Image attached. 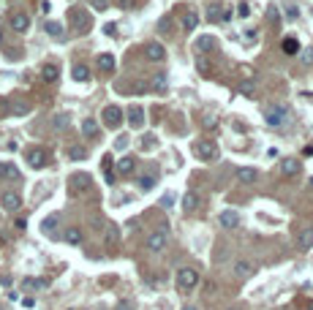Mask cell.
<instances>
[{
    "label": "cell",
    "mask_w": 313,
    "mask_h": 310,
    "mask_svg": "<svg viewBox=\"0 0 313 310\" xmlns=\"http://www.w3.org/2000/svg\"><path fill=\"white\" fill-rule=\"evenodd\" d=\"M199 283V272L194 267H180L177 269V289L180 291H191Z\"/></svg>",
    "instance_id": "1"
},
{
    "label": "cell",
    "mask_w": 313,
    "mask_h": 310,
    "mask_svg": "<svg viewBox=\"0 0 313 310\" xmlns=\"http://www.w3.org/2000/svg\"><path fill=\"white\" fill-rule=\"evenodd\" d=\"M264 120L270 128H280V125L289 120V106H283V103H278V106H270V109L264 112Z\"/></svg>",
    "instance_id": "2"
},
{
    "label": "cell",
    "mask_w": 313,
    "mask_h": 310,
    "mask_svg": "<svg viewBox=\"0 0 313 310\" xmlns=\"http://www.w3.org/2000/svg\"><path fill=\"white\" fill-rule=\"evenodd\" d=\"M196 152H199L202 161H218V155H221L215 142H199V145H196Z\"/></svg>",
    "instance_id": "3"
},
{
    "label": "cell",
    "mask_w": 313,
    "mask_h": 310,
    "mask_svg": "<svg viewBox=\"0 0 313 310\" xmlns=\"http://www.w3.org/2000/svg\"><path fill=\"white\" fill-rule=\"evenodd\" d=\"M166 231H153V234H147V250L150 253H161V250L166 248Z\"/></svg>",
    "instance_id": "4"
},
{
    "label": "cell",
    "mask_w": 313,
    "mask_h": 310,
    "mask_svg": "<svg viewBox=\"0 0 313 310\" xmlns=\"http://www.w3.org/2000/svg\"><path fill=\"white\" fill-rule=\"evenodd\" d=\"M71 22H74V28L79 30V33H87V28H90V16L84 14L82 8H71Z\"/></svg>",
    "instance_id": "5"
},
{
    "label": "cell",
    "mask_w": 313,
    "mask_h": 310,
    "mask_svg": "<svg viewBox=\"0 0 313 310\" xmlns=\"http://www.w3.org/2000/svg\"><path fill=\"white\" fill-rule=\"evenodd\" d=\"M297 248L299 250H311L313 248V226H302L297 231Z\"/></svg>",
    "instance_id": "6"
},
{
    "label": "cell",
    "mask_w": 313,
    "mask_h": 310,
    "mask_svg": "<svg viewBox=\"0 0 313 310\" xmlns=\"http://www.w3.org/2000/svg\"><path fill=\"white\" fill-rule=\"evenodd\" d=\"M145 55H147V60H153V63H161L164 57H166V49H164V44H158V41H150L145 47Z\"/></svg>",
    "instance_id": "7"
},
{
    "label": "cell",
    "mask_w": 313,
    "mask_h": 310,
    "mask_svg": "<svg viewBox=\"0 0 313 310\" xmlns=\"http://www.w3.org/2000/svg\"><path fill=\"white\" fill-rule=\"evenodd\" d=\"M104 123L109 125V128H117V125L123 123V109H120V106H106L104 109Z\"/></svg>",
    "instance_id": "8"
},
{
    "label": "cell",
    "mask_w": 313,
    "mask_h": 310,
    "mask_svg": "<svg viewBox=\"0 0 313 310\" xmlns=\"http://www.w3.org/2000/svg\"><path fill=\"white\" fill-rule=\"evenodd\" d=\"M28 163L33 166V169H44V166H47V150L33 147V150L28 152Z\"/></svg>",
    "instance_id": "9"
},
{
    "label": "cell",
    "mask_w": 313,
    "mask_h": 310,
    "mask_svg": "<svg viewBox=\"0 0 313 310\" xmlns=\"http://www.w3.org/2000/svg\"><path fill=\"white\" fill-rule=\"evenodd\" d=\"M90 191V174H74L71 177V193H84Z\"/></svg>",
    "instance_id": "10"
},
{
    "label": "cell",
    "mask_w": 313,
    "mask_h": 310,
    "mask_svg": "<svg viewBox=\"0 0 313 310\" xmlns=\"http://www.w3.org/2000/svg\"><path fill=\"white\" fill-rule=\"evenodd\" d=\"M3 210H8V212H16L22 207V199H19V193H14V191H8V193H3Z\"/></svg>",
    "instance_id": "11"
},
{
    "label": "cell",
    "mask_w": 313,
    "mask_h": 310,
    "mask_svg": "<svg viewBox=\"0 0 313 310\" xmlns=\"http://www.w3.org/2000/svg\"><path fill=\"white\" fill-rule=\"evenodd\" d=\"M199 204H202V199H199V193H196V191H188L185 196H182V210H185V215L188 212H196V210H199Z\"/></svg>",
    "instance_id": "12"
},
{
    "label": "cell",
    "mask_w": 313,
    "mask_h": 310,
    "mask_svg": "<svg viewBox=\"0 0 313 310\" xmlns=\"http://www.w3.org/2000/svg\"><path fill=\"white\" fill-rule=\"evenodd\" d=\"M104 242H106V248H115L120 242V228L115 223H106L104 226Z\"/></svg>",
    "instance_id": "13"
},
{
    "label": "cell",
    "mask_w": 313,
    "mask_h": 310,
    "mask_svg": "<svg viewBox=\"0 0 313 310\" xmlns=\"http://www.w3.org/2000/svg\"><path fill=\"white\" fill-rule=\"evenodd\" d=\"M231 272H234L237 280H248V277L253 275V264L250 261H237L234 267H231Z\"/></svg>",
    "instance_id": "14"
},
{
    "label": "cell",
    "mask_w": 313,
    "mask_h": 310,
    "mask_svg": "<svg viewBox=\"0 0 313 310\" xmlns=\"http://www.w3.org/2000/svg\"><path fill=\"white\" fill-rule=\"evenodd\" d=\"M218 221H221L223 228H234V226H240V215H237L234 210H223V212L218 215Z\"/></svg>",
    "instance_id": "15"
},
{
    "label": "cell",
    "mask_w": 313,
    "mask_h": 310,
    "mask_svg": "<svg viewBox=\"0 0 313 310\" xmlns=\"http://www.w3.org/2000/svg\"><path fill=\"white\" fill-rule=\"evenodd\" d=\"M297 172H299V161L297 158H283L280 161V174H283V177H294Z\"/></svg>",
    "instance_id": "16"
},
{
    "label": "cell",
    "mask_w": 313,
    "mask_h": 310,
    "mask_svg": "<svg viewBox=\"0 0 313 310\" xmlns=\"http://www.w3.org/2000/svg\"><path fill=\"white\" fill-rule=\"evenodd\" d=\"M128 123H131V128H142L145 125V112H142V106H131L128 109Z\"/></svg>",
    "instance_id": "17"
},
{
    "label": "cell",
    "mask_w": 313,
    "mask_h": 310,
    "mask_svg": "<svg viewBox=\"0 0 313 310\" xmlns=\"http://www.w3.org/2000/svg\"><path fill=\"white\" fill-rule=\"evenodd\" d=\"M11 28H14L16 33H25V30L30 28V16L28 14H14L11 16Z\"/></svg>",
    "instance_id": "18"
},
{
    "label": "cell",
    "mask_w": 313,
    "mask_h": 310,
    "mask_svg": "<svg viewBox=\"0 0 313 310\" xmlns=\"http://www.w3.org/2000/svg\"><path fill=\"white\" fill-rule=\"evenodd\" d=\"M57 74H60V71H57L55 63H47V65L41 68V79H44V82H57Z\"/></svg>",
    "instance_id": "19"
},
{
    "label": "cell",
    "mask_w": 313,
    "mask_h": 310,
    "mask_svg": "<svg viewBox=\"0 0 313 310\" xmlns=\"http://www.w3.org/2000/svg\"><path fill=\"white\" fill-rule=\"evenodd\" d=\"M98 68L106 71V74H112L115 71V57L109 55V52H104V55H98Z\"/></svg>",
    "instance_id": "20"
},
{
    "label": "cell",
    "mask_w": 313,
    "mask_h": 310,
    "mask_svg": "<svg viewBox=\"0 0 313 310\" xmlns=\"http://www.w3.org/2000/svg\"><path fill=\"white\" fill-rule=\"evenodd\" d=\"M237 179H240V182H245V185H248V182H253V179H256V169H250V166L237 169Z\"/></svg>",
    "instance_id": "21"
},
{
    "label": "cell",
    "mask_w": 313,
    "mask_h": 310,
    "mask_svg": "<svg viewBox=\"0 0 313 310\" xmlns=\"http://www.w3.org/2000/svg\"><path fill=\"white\" fill-rule=\"evenodd\" d=\"M82 133L87 139H93V136H98V123L93 117H87V120H82Z\"/></svg>",
    "instance_id": "22"
},
{
    "label": "cell",
    "mask_w": 313,
    "mask_h": 310,
    "mask_svg": "<svg viewBox=\"0 0 313 310\" xmlns=\"http://www.w3.org/2000/svg\"><path fill=\"white\" fill-rule=\"evenodd\" d=\"M280 49H283V55H297V52H299V41H297V38H292V35H289V38H283V44H280Z\"/></svg>",
    "instance_id": "23"
},
{
    "label": "cell",
    "mask_w": 313,
    "mask_h": 310,
    "mask_svg": "<svg viewBox=\"0 0 313 310\" xmlns=\"http://www.w3.org/2000/svg\"><path fill=\"white\" fill-rule=\"evenodd\" d=\"M66 242H68V245H79V242H82V231H79L77 226H68L66 228Z\"/></svg>",
    "instance_id": "24"
},
{
    "label": "cell",
    "mask_w": 313,
    "mask_h": 310,
    "mask_svg": "<svg viewBox=\"0 0 313 310\" xmlns=\"http://www.w3.org/2000/svg\"><path fill=\"white\" fill-rule=\"evenodd\" d=\"M133 166H136V161L125 155V158L117 161V172H120V174H131V172H133Z\"/></svg>",
    "instance_id": "25"
},
{
    "label": "cell",
    "mask_w": 313,
    "mask_h": 310,
    "mask_svg": "<svg viewBox=\"0 0 313 310\" xmlns=\"http://www.w3.org/2000/svg\"><path fill=\"white\" fill-rule=\"evenodd\" d=\"M28 112H30V103H25V101H14V103H11V114H14V117H25Z\"/></svg>",
    "instance_id": "26"
},
{
    "label": "cell",
    "mask_w": 313,
    "mask_h": 310,
    "mask_svg": "<svg viewBox=\"0 0 313 310\" xmlns=\"http://www.w3.org/2000/svg\"><path fill=\"white\" fill-rule=\"evenodd\" d=\"M44 30H47V33L52 35V38L63 41V25H60V22H47V28H44Z\"/></svg>",
    "instance_id": "27"
},
{
    "label": "cell",
    "mask_w": 313,
    "mask_h": 310,
    "mask_svg": "<svg viewBox=\"0 0 313 310\" xmlns=\"http://www.w3.org/2000/svg\"><path fill=\"white\" fill-rule=\"evenodd\" d=\"M71 74H74V79H77V82H87V79H90V71H87V65H82V63H79V65H74V71H71Z\"/></svg>",
    "instance_id": "28"
},
{
    "label": "cell",
    "mask_w": 313,
    "mask_h": 310,
    "mask_svg": "<svg viewBox=\"0 0 313 310\" xmlns=\"http://www.w3.org/2000/svg\"><path fill=\"white\" fill-rule=\"evenodd\" d=\"M196 25H199V14H196V11H188L185 19H182V28H185V30H196Z\"/></svg>",
    "instance_id": "29"
},
{
    "label": "cell",
    "mask_w": 313,
    "mask_h": 310,
    "mask_svg": "<svg viewBox=\"0 0 313 310\" xmlns=\"http://www.w3.org/2000/svg\"><path fill=\"white\" fill-rule=\"evenodd\" d=\"M68 158L71 161H84V158H87V150L79 147V145H74V147H68Z\"/></svg>",
    "instance_id": "30"
},
{
    "label": "cell",
    "mask_w": 313,
    "mask_h": 310,
    "mask_svg": "<svg viewBox=\"0 0 313 310\" xmlns=\"http://www.w3.org/2000/svg\"><path fill=\"white\" fill-rule=\"evenodd\" d=\"M22 289L30 291V289H47V280H35V277H25L22 280Z\"/></svg>",
    "instance_id": "31"
},
{
    "label": "cell",
    "mask_w": 313,
    "mask_h": 310,
    "mask_svg": "<svg viewBox=\"0 0 313 310\" xmlns=\"http://www.w3.org/2000/svg\"><path fill=\"white\" fill-rule=\"evenodd\" d=\"M139 188H142V191H153V188H155V177H153V174H142V177H139Z\"/></svg>",
    "instance_id": "32"
},
{
    "label": "cell",
    "mask_w": 313,
    "mask_h": 310,
    "mask_svg": "<svg viewBox=\"0 0 313 310\" xmlns=\"http://www.w3.org/2000/svg\"><path fill=\"white\" fill-rule=\"evenodd\" d=\"M153 90L155 93H164V90H166V74H155L153 76Z\"/></svg>",
    "instance_id": "33"
},
{
    "label": "cell",
    "mask_w": 313,
    "mask_h": 310,
    "mask_svg": "<svg viewBox=\"0 0 313 310\" xmlns=\"http://www.w3.org/2000/svg\"><path fill=\"white\" fill-rule=\"evenodd\" d=\"M68 123H71V117H68V114H57V117L52 120V125H55L57 131H63V128H68Z\"/></svg>",
    "instance_id": "34"
},
{
    "label": "cell",
    "mask_w": 313,
    "mask_h": 310,
    "mask_svg": "<svg viewBox=\"0 0 313 310\" xmlns=\"http://www.w3.org/2000/svg\"><path fill=\"white\" fill-rule=\"evenodd\" d=\"M128 142H131V139L125 136V133H120V136L115 139V150H117V152H123L125 147H128Z\"/></svg>",
    "instance_id": "35"
},
{
    "label": "cell",
    "mask_w": 313,
    "mask_h": 310,
    "mask_svg": "<svg viewBox=\"0 0 313 310\" xmlns=\"http://www.w3.org/2000/svg\"><path fill=\"white\" fill-rule=\"evenodd\" d=\"M240 93H243V96H253V82H250V79H243V82H240Z\"/></svg>",
    "instance_id": "36"
},
{
    "label": "cell",
    "mask_w": 313,
    "mask_h": 310,
    "mask_svg": "<svg viewBox=\"0 0 313 310\" xmlns=\"http://www.w3.org/2000/svg\"><path fill=\"white\" fill-rule=\"evenodd\" d=\"M55 223H57V215H52V218H47V221H44V234H52V231H55Z\"/></svg>",
    "instance_id": "37"
},
{
    "label": "cell",
    "mask_w": 313,
    "mask_h": 310,
    "mask_svg": "<svg viewBox=\"0 0 313 310\" xmlns=\"http://www.w3.org/2000/svg\"><path fill=\"white\" fill-rule=\"evenodd\" d=\"M237 16H243V19H245V16H250V6H248V3H240V6H237Z\"/></svg>",
    "instance_id": "38"
},
{
    "label": "cell",
    "mask_w": 313,
    "mask_h": 310,
    "mask_svg": "<svg viewBox=\"0 0 313 310\" xmlns=\"http://www.w3.org/2000/svg\"><path fill=\"white\" fill-rule=\"evenodd\" d=\"M93 8H96V11H106L109 3H106V0H93Z\"/></svg>",
    "instance_id": "39"
},
{
    "label": "cell",
    "mask_w": 313,
    "mask_h": 310,
    "mask_svg": "<svg viewBox=\"0 0 313 310\" xmlns=\"http://www.w3.org/2000/svg\"><path fill=\"white\" fill-rule=\"evenodd\" d=\"M6 177H19V172H16V166H11V163H6Z\"/></svg>",
    "instance_id": "40"
},
{
    "label": "cell",
    "mask_w": 313,
    "mask_h": 310,
    "mask_svg": "<svg viewBox=\"0 0 313 310\" xmlns=\"http://www.w3.org/2000/svg\"><path fill=\"white\" fill-rule=\"evenodd\" d=\"M172 204H174V196H172V193H166V196L161 199V207H172Z\"/></svg>",
    "instance_id": "41"
},
{
    "label": "cell",
    "mask_w": 313,
    "mask_h": 310,
    "mask_svg": "<svg viewBox=\"0 0 313 310\" xmlns=\"http://www.w3.org/2000/svg\"><path fill=\"white\" fill-rule=\"evenodd\" d=\"M117 310H133V302L131 299H123V302L117 305Z\"/></svg>",
    "instance_id": "42"
},
{
    "label": "cell",
    "mask_w": 313,
    "mask_h": 310,
    "mask_svg": "<svg viewBox=\"0 0 313 310\" xmlns=\"http://www.w3.org/2000/svg\"><path fill=\"white\" fill-rule=\"evenodd\" d=\"M215 125H218L215 117H204V128H215Z\"/></svg>",
    "instance_id": "43"
},
{
    "label": "cell",
    "mask_w": 313,
    "mask_h": 310,
    "mask_svg": "<svg viewBox=\"0 0 313 310\" xmlns=\"http://www.w3.org/2000/svg\"><path fill=\"white\" fill-rule=\"evenodd\" d=\"M210 44H213V41H210V38H199V41H196V47H199V49H207Z\"/></svg>",
    "instance_id": "44"
},
{
    "label": "cell",
    "mask_w": 313,
    "mask_h": 310,
    "mask_svg": "<svg viewBox=\"0 0 313 310\" xmlns=\"http://www.w3.org/2000/svg\"><path fill=\"white\" fill-rule=\"evenodd\" d=\"M106 182H109V185H115V172H112V169H106Z\"/></svg>",
    "instance_id": "45"
},
{
    "label": "cell",
    "mask_w": 313,
    "mask_h": 310,
    "mask_svg": "<svg viewBox=\"0 0 313 310\" xmlns=\"http://www.w3.org/2000/svg\"><path fill=\"white\" fill-rule=\"evenodd\" d=\"M104 33H106V35H117V28H115V25H106Z\"/></svg>",
    "instance_id": "46"
},
{
    "label": "cell",
    "mask_w": 313,
    "mask_h": 310,
    "mask_svg": "<svg viewBox=\"0 0 313 310\" xmlns=\"http://www.w3.org/2000/svg\"><path fill=\"white\" fill-rule=\"evenodd\" d=\"M25 226H28V221H25V218H16V228H19V231H22V228H25Z\"/></svg>",
    "instance_id": "47"
},
{
    "label": "cell",
    "mask_w": 313,
    "mask_h": 310,
    "mask_svg": "<svg viewBox=\"0 0 313 310\" xmlns=\"http://www.w3.org/2000/svg\"><path fill=\"white\" fill-rule=\"evenodd\" d=\"M120 6H123V8H131V6H133V0H120Z\"/></svg>",
    "instance_id": "48"
},
{
    "label": "cell",
    "mask_w": 313,
    "mask_h": 310,
    "mask_svg": "<svg viewBox=\"0 0 313 310\" xmlns=\"http://www.w3.org/2000/svg\"><path fill=\"white\" fill-rule=\"evenodd\" d=\"M302 60H305V63H313V52H305V55H302Z\"/></svg>",
    "instance_id": "49"
},
{
    "label": "cell",
    "mask_w": 313,
    "mask_h": 310,
    "mask_svg": "<svg viewBox=\"0 0 313 310\" xmlns=\"http://www.w3.org/2000/svg\"><path fill=\"white\" fill-rule=\"evenodd\" d=\"M0 177H6V163H0Z\"/></svg>",
    "instance_id": "50"
},
{
    "label": "cell",
    "mask_w": 313,
    "mask_h": 310,
    "mask_svg": "<svg viewBox=\"0 0 313 310\" xmlns=\"http://www.w3.org/2000/svg\"><path fill=\"white\" fill-rule=\"evenodd\" d=\"M182 310H196V308H182Z\"/></svg>",
    "instance_id": "51"
},
{
    "label": "cell",
    "mask_w": 313,
    "mask_h": 310,
    "mask_svg": "<svg viewBox=\"0 0 313 310\" xmlns=\"http://www.w3.org/2000/svg\"><path fill=\"white\" fill-rule=\"evenodd\" d=\"M0 41H3V30H0Z\"/></svg>",
    "instance_id": "52"
},
{
    "label": "cell",
    "mask_w": 313,
    "mask_h": 310,
    "mask_svg": "<svg viewBox=\"0 0 313 310\" xmlns=\"http://www.w3.org/2000/svg\"><path fill=\"white\" fill-rule=\"evenodd\" d=\"M311 185H313V177H311Z\"/></svg>",
    "instance_id": "53"
}]
</instances>
